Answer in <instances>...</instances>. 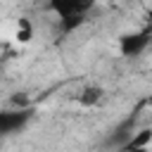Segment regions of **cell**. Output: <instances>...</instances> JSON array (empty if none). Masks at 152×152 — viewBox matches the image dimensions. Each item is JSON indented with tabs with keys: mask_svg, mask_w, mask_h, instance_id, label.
I'll use <instances>...</instances> for the list:
<instances>
[{
	"mask_svg": "<svg viewBox=\"0 0 152 152\" xmlns=\"http://www.w3.org/2000/svg\"><path fill=\"white\" fill-rule=\"evenodd\" d=\"M147 45H150V28L128 33L121 38V55L124 57H138L147 50Z\"/></svg>",
	"mask_w": 152,
	"mask_h": 152,
	"instance_id": "7a4b0ae2",
	"label": "cell"
},
{
	"mask_svg": "<svg viewBox=\"0 0 152 152\" xmlns=\"http://www.w3.org/2000/svg\"><path fill=\"white\" fill-rule=\"evenodd\" d=\"M150 140H152V131H150V128H140V131H135V133L126 140V145H124L121 150H147Z\"/></svg>",
	"mask_w": 152,
	"mask_h": 152,
	"instance_id": "277c9868",
	"label": "cell"
},
{
	"mask_svg": "<svg viewBox=\"0 0 152 152\" xmlns=\"http://www.w3.org/2000/svg\"><path fill=\"white\" fill-rule=\"evenodd\" d=\"M52 12H57V19L64 17H86V12L90 10V2H78V0H57L50 5Z\"/></svg>",
	"mask_w": 152,
	"mask_h": 152,
	"instance_id": "3957f363",
	"label": "cell"
},
{
	"mask_svg": "<svg viewBox=\"0 0 152 152\" xmlns=\"http://www.w3.org/2000/svg\"><path fill=\"white\" fill-rule=\"evenodd\" d=\"M119 152H147V150H119Z\"/></svg>",
	"mask_w": 152,
	"mask_h": 152,
	"instance_id": "ba28073f",
	"label": "cell"
},
{
	"mask_svg": "<svg viewBox=\"0 0 152 152\" xmlns=\"http://www.w3.org/2000/svg\"><path fill=\"white\" fill-rule=\"evenodd\" d=\"M81 24H83V17H64V19H57V26H59L62 33H71Z\"/></svg>",
	"mask_w": 152,
	"mask_h": 152,
	"instance_id": "8992f818",
	"label": "cell"
},
{
	"mask_svg": "<svg viewBox=\"0 0 152 152\" xmlns=\"http://www.w3.org/2000/svg\"><path fill=\"white\" fill-rule=\"evenodd\" d=\"M100 100H102V88H100V86H88V88H83L81 95H78V102L86 104V107H93V104H97Z\"/></svg>",
	"mask_w": 152,
	"mask_h": 152,
	"instance_id": "5b68a950",
	"label": "cell"
},
{
	"mask_svg": "<svg viewBox=\"0 0 152 152\" xmlns=\"http://www.w3.org/2000/svg\"><path fill=\"white\" fill-rule=\"evenodd\" d=\"M31 116H33L31 107L28 109H14V107L0 109V135H12V133L24 131Z\"/></svg>",
	"mask_w": 152,
	"mask_h": 152,
	"instance_id": "6da1fadb",
	"label": "cell"
},
{
	"mask_svg": "<svg viewBox=\"0 0 152 152\" xmlns=\"http://www.w3.org/2000/svg\"><path fill=\"white\" fill-rule=\"evenodd\" d=\"M28 38H31V24H28L26 19H21V21H19V28H17V40L26 43Z\"/></svg>",
	"mask_w": 152,
	"mask_h": 152,
	"instance_id": "52a82bcc",
	"label": "cell"
}]
</instances>
